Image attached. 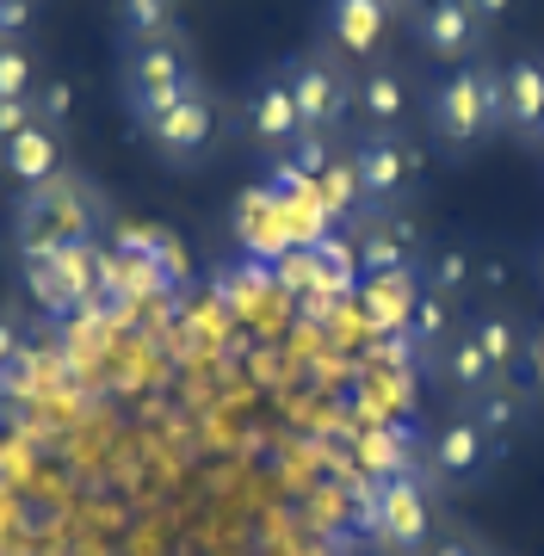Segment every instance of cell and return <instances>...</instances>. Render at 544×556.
Masks as SVG:
<instances>
[{
    "label": "cell",
    "mask_w": 544,
    "mask_h": 556,
    "mask_svg": "<svg viewBox=\"0 0 544 556\" xmlns=\"http://www.w3.org/2000/svg\"><path fill=\"white\" fill-rule=\"evenodd\" d=\"M526 371H544V321L526 334Z\"/></svg>",
    "instance_id": "30"
},
{
    "label": "cell",
    "mask_w": 544,
    "mask_h": 556,
    "mask_svg": "<svg viewBox=\"0 0 544 556\" xmlns=\"http://www.w3.org/2000/svg\"><path fill=\"white\" fill-rule=\"evenodd\" d=\"M100 223H105V192L68 167L62 179L13 199V254L25 266H56V260L93 248Z\"/></svg>",
    "instance_id": "1"
},
{
    "label": "cell",
    "mask_w": 544,
    "mask_h": 556,
    "mask_svg": "<svg viewBox=\"0 0 544 556\" xmlns=\"http://www.w3.org/2000/svg\"><path fill=\"white\" fill-rule=\"evenodd\" d=\"M204 75L192 62V43L186 38H167V43H142V50H124V68H118V93H124V112L137 124H155L162 112L199 93Z\"/></svg>",
    "instance_id": "3"
},
{
    "label": "cell",
    "mask_w": 544,
    "mask_h": 556,
    "mask_svg": "<svg viewBox=\"0 0 544 556\" xmlns=\"http://www.w3.org/2000/svg\"><path fill=\"white\" fill-rule=\"evenodd\" d=\"M112 25H118V50H142V43L186 38L180 0H118V7H112Z\"/></svg>",
    "instance_id": "19"
},
{
    "label": "cell",
    "mask_w": 544,
    "mask_h": 556,
    "mask_svg": "<svg viewBox=\"0 0 544 556\" xmlns=\"http://www.w3.org/2000/svg\"><path fill=\"white\" fill-rule=\"evenodd\" d=\"M526 149H544V118L532 124V130H526Z\"/></svg>",
    "instance_id": "31"
},
{
    "label": "cell",
    "mask_w": 544,
    "mask_h": 556,
    "mask_svg": "<svg viewBox=\"0 0 544 556\" xmlns=\"http://www.w3.org/2000/svg\"><path fill=\"white\" fill-rule=\"evenodd\" d=\"M142 137H149V149H155L162 167H199V161H211V149H217V137H223L217 93H211V87L186 93L174 112H162L155 124H142Z\"/></svg>",
    "instance_id": "9"
},
{
    "label": "cell",
    "mask_w": 544,
    "mask_h": 556,
    "mask_svg": "<svg viewBox=\"0 0 544 556\" xmlns=\"http://www.w3.org/2000/svg\"><path fill=\"white\" fill-rule=\"evenodd\" d=\"M25 124H38L31 118V100H0V142H13Z\"/></svg>",
    "instance_id": "27"
},
{
    "label": "cell",
    "mask_w": 544,
    "mask_h": 556,
    "mask_svg": "<svg viewBox=\"0 0 544 556\" xmlns=\"http://www.w3.org/2000/svg\"><path fill=\"white\" fill-rule=\"evenodd\" d=\"M284 75H291V93H298L303 130L309 137H341V124L353 118V80H359V68L346 56H334L328 43H309L298 56H284Z\"/></svg>",
    "instance_id": "5"
},
{
    "label": "cell",
    "mask_w": 544,
    "mask_h": 556,
    "mask_svg": "<svg viewBox=\"0 0 544 556\" xmlns=\"http://www.w3.org/2000/svg\"><path fill=\"white\" fill-rule=\"evenodd\" d=\"M0 174L20 179V192L62 179V174H68V155H62V130H50V124H25L13 142H0Z\"/></svg>",
    "instance_id": "14"
},
{
    "label": "cell",
    "mask_w": 544,
    "mask_h": 556,
    "mask_svg": "<svg viewBox=\"0 0 544 556\" xmlns=\"http://www.w3.org/2000/svg\"><path fill=\"white\" fill-rule=\"evenodd\" d=\"M359 266L365 273H408L421 266V236L403 211H383V217L359 223Z\"/></svg>",
    "instance_id": "15"
},
{
    "label": "cell",
    "mask_w": 544,
    "mask_h": 556,
    "mask_svg": "<svg viewBox=\"0 0 544 556\" xmlns=\"http://www.w3.org/2000/svg\"><path fill=\"white\" fill-rule=\"evenodd\" d=\"M502 105H507V137H520L544 118V56L502 62Z\"/></svg>",
    "instance_id": "18"
},
{
    "label": "cell",
    "mask_w": 544,
    "mask_h": 556,
    "mask_svg": "<svg viewBox=\"0 0 544 556\" xmlns=\"http://www.w3.org/2000/svg\"><path fill=\"white\" fill-rule=\"evenodd\" d=\"M427 142L452 161H470L477 149H489L495 137H507V105H502V62L477 56L445 68L421 100Z\"/></svg>",
    "instance_id": "2"
},
{
    "label": "cell",
    "mask_w": 544,
    "mask_h": 556,
    "mask_svg": "<svg viewBox=\"0 0 544 556\" xmlns=\"http://www.w3.org/2000/svg\"><path fill=\"white\" fill-rule=\"evenodd\" d=\"M20 353H25L20 321H7V316H0V383H7V371H20Z\"/></svg>",
    "instance_id": "26"
},
{
    "label": "cell",
    "mask_w": 544,
    "mask_h": 556,
    "mask_svg": "<svg viewBox=\"0 0 544 556\" xmlns=\"http://www.w3.org/2000/svg\"><path fill=\"white\" fill-rule=\"evenodd\" d=\"M346 161L359 174V192H365V217H383V211H403L421 186V149L408 130H371L359 124L346 137Z\"/></svg>",
    "instance_id": "4"
},
{
    "label": "cell",
    "mask_w": 544,
    "mask_h": 556,
    "mask_svg": "<svg viewBox=\"0 0 544 556\" xmlns=\"http://www.w3.org/2000/svg\"><path fill=\"white\" fill-rule=\"evenodd\" d=\"M539 285H544V248H539Z\"/></svg>",
    "instance_id": "32"
},
{
    "label": "cell",
    "mask_w": 544,
    "mask_h": 556,
    "mask_svg": "<svg viewBox=\"0 0 544 556\" xmlns=\"http://www.w3.org/2000/svg\"><path fill=\"white\" fill-rule=\"evenodd\" d=\"M38 80H43L38 50L25 38H0V100H31Z\"/></svg>",
    "instance_id": "23"
},
{
    "label": "cell",
    "mask_w": 544,
    "mask_h": 556,
    "mask_svg": "<svg viewBox=\"0 0 544 556\" xmlns=\"http://www.w3.org/2000/svg\"><path fill=\"white\" fill-rule=\"evenodd\" d=\"M433 495L440 489H433L427 470H390L378 482V501H371V532L396 556H421L440 538V507H433Z\"/></svg>",
    "instance_id": "7"
},
{
    "label": "cell",
    "mask_w": 544,
    "mask_h": 556,
    "mask_svg": "<svg viewBox=\"0 0 544 556\" xmlns=\"http://www.w3.org/2000/svg\"><path fill=\"white\" fill-rule=\"evenodd\" d=\"M421 556H495V551H489L470 526H440V538H433Z\"/></svg>",
    "instance_id": "25"
},
{
    "label": "cell",
    "mask_w": 544,
    "mask_h": 556,
    "mask_svg": "<svg viewBox=\"0 0 544 556\" xmlns=\"http://www.w3.org/2000/svg\"><path fill=\"white\" fill-rule=\"evenodd\" d=\"M316 199H322V211L328 217H365V192H359V174H353V161H346V149L341 155H328V167L316 174Z\"/></svg>",
    "instance_id": "21"
},
{
    "label": "cell",
    "mask_w": 544,
    "mask_h": 556,
    "mask_svg": "<svg viewBox=\"0 0 544 556\" xmlns=\"http://www.w3.org/2000/svg\"><path fill=\"white\" fill-rule=\"evenodd\" d=\"M452 309H458V303H452V298H433V291H421V298H415V309H408V340L421 346V358H433L445 340L464 328V321H452Z\"/></svg>",
    "instance_id": "22"
},
{
    "label": "cell",
    "mask_w": 544,
    "mask_h": 556,
    "mask_svg": "<svg viewBox=\"0 0 544 556\" xmlns=\"http://www.w3.org/2000/svg\"><path fill=\"white\" fill-rule=\"evenodd\" d=\"M470 13L495 31V25H507V13H514V0H470Z\"/></svg>",
    "instance_id": "29"
},
{
    "label": "cell",
    "mask_w": 544,
    "mask_h": 556,
    "mask_svg": "<svg viewBox=\"0 0 544 556\" xmlns=\"http://www.w3.org/2000/svg\"><path fill=\"white\" fill-rule=\"evenodd\" d=\"M495 556H502V551H495Z\"/></svg>",
    "instance_id": "34"
},
{
    "label": "cell",
    "mask_w": 544,
    "mask_h": 556,
    "mask_svg": "<svg viewBox=\"0 0 544 556\" xmlns=\"http://www.w3.org/2000/svg\"><path fill=\"white\" fill-rule=\"evenodd\" d=\"M464 328L477 334V346L489 353V365H495L502 378H514V365L526 358V334H532V328H520V316H507V309H477Z\"/></svg>",
    "instance_id": "20"
},
{
    "label": "cell",
    "mask_w": 544,
    "mask_h": 556,
    "mask_svg": "<svg viewBox=\"0 0 544 556\" xmlns=\"http://www.w3.org/2000/svg\"><path fill=\"white\" fill-rule=\"evenodd\" d=\"M408 38H415L421 56L445 62V68L489 56V25L470 13V0H421L408 13Z\"/></svg>",
    "instance_id": "10"
},
{
    "label": "cell",
    "mask_w": 544,
    "mask_h": 556,
    "mask_svg": "<svg viewBox=\"0 0 544 556\" xmlns=\"http://www.w3.org/2000/svg\"><path fill=\"white\" fill-rule=\"evenodd\" d=\"M421 291L464 303L470 291H477V248H470V241H458V236L421 248Z\"/></svg>",
    "instance_id": "17"
},
{
    "label": "cell",
    "mask_w": 544,
    "mask_h": 556,
    "mask_svg": "<svg viewBox=\"0 0 544 556\" xmlns=\"http://www.w3.org/2000/svg\"><path fill=\"white\" fill-rule=\"evenodd\" d=\"M396 13L383 0H322V20H316V43H328L334 56H346L353 68L383 56V38H390Z\"/></svg>",
    "instance_id": "11"
},
{
    "label": "cell",
    "mask_w": 544,
    "mask_h": 556,
    "mask_svg": "<svg viewBox=\"0 0 544 556\" xmlns=\"http://www.w3.org/2000/svg\"><path fill=\"white\" fill-rule=\"evenodd\" d=\"M236 124L248 130V142L261 149V155H291L309 130H303V112H298V93H291V75H284V62L261 68V75L242 87V100H236Z\"/></svg>",
    "instance_id": "8"
},
{
    "label": "cell",
    "mask_w": 544,
    "mask_h": 556,
    "mask_svg": "<svg viewBox=\"0 0 544 556\" xmlns=\"http://www.w3.org/2000/svg\"><path fill=\"white\" fill-rule=\"evenodd\" d=\"M427 371H433V383H440L445 396H458V408H464V402H477L489 383H502V371L489 365V353L477 346L470 328H458V334L445 340L440 353L427 358Z\"/></svg>",
    "instance_id": "13"
},
{
    "label": "cell",
    "mask_w": 544,
    "mask_h": 556,
    "mask_svg": "<svg viewBox=\"0 0 544 556\" xmlns=\"http://www.w3.org/2000/svg\"><path fill=\"white\" fill-rule=\"evenodd\" d=\"M353 112H359L371 130H403L408 112H415V87H408V68L403 62H365L359 80H353Z\"/></svg>",
    "instance_id": "12"
},
{
    "label": "cell",
    "mask_w": 544,
    "mask_h": 556,
    "mask_svg": "<svg viewBox=\"0 0 544 556\" xmlns=\"http://www.w3.org/2000/svg\"><path fill=\"white\" fill-rule=\"evenodd\" d=\"M507 457V445L489 433L483 420L458 408V415H445L433 433H427V457L421 470L433 477V489H477V482L495 477V464Z\"/></svg>",
    "instance_id": "6"
},
{
    "label": "cell",
    "mask_w": 544,
    "mask_h": 556,
    "mask_svg": "<svg viewBox=\"0 0 544 556\" xmlns=\"http://www.w3.org/2000/svg\"><path fill=\"white\" fill-rule=\"evenodd\" d=\"M31 7H38V0H31Z\"/></svg>",
    "instance_id": "33"
},
{
    "label": "cell",
    "mask_w": 544,
    "mask_h": 556,
    "mask_svg": "<svg viewBox=\"0 0 544 556\" xmlns=\"http://www.w3.org/2000/svg\"><path fill=\"white\" fill-rule=\"evenodd\" d=\"M68 112H75V87H68L62 75H43L38 87H31V118L50 124V130H62Z\"/></svg>",
    "instance_id": "24"
},
{
    "label": "cell",
    "mask_w": 544,
    "mask_h": 556,
    "mask_svg": "<svg viewBox=\"0 0 544 556\" xmlns=\"http://www.w3.org/2000/svg\"><path fill=\"white\" fill-rule=\"evenodd\" d=\"M464 408L483 420L502 445H514V433H526L532 415H539V390H532V378H502V383H489L477 402H464Z\"/></svg>",
    "instance_id": "16"
},
{
    "label": "cell",
    "mask_w": 544,
    "mask_h": 556,
    "mask_svg": "<svg viewBox=\"0 0 544 556\" xmlns=\"http://www.w3.org/2000/svg\"><path fill=\"white\" fill-rule=\"evenodd\" d=\"M502 285H507V260L502 254H477V291H489V298H495Z\"/></svg>",
    "instance_id": "28"
}]
</instances>
